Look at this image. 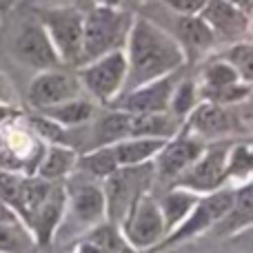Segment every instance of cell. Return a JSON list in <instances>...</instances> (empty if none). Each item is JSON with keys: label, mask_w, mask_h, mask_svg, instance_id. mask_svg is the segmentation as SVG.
I'll return each instance as SVG.
<instances>
[{"label": "cell", "mask_w": 253, "mask_h": 253, "mask_svg": "<svg viewBox=\"0 0 253 253\" xmlns=\"http://www.w3.org/2000/svg\"><path fill=\"white\" fill-rule=\"evenodd\" d=\"M207 142L200 138V135L191 133V131L182 129L173 135V138L167 140V144L156 153L153 158V171L160 175L162 180H169V182H175L189 167L196 162V158L205 151Z\"/></svg>", "instance_id": "cell-9"}, {"label": "cell", "mask_w": 253, "mask_h": 253, "mask_svg": "<svg viewBox=\"0 0 253 253\" xmlns=\"http://www.w3.org/2000/svg\"><path fill=\"white\" fill-rule=\"evenodd\" d=\"M229 2L238 4V7H240V9H242V11L251 13V0H229Z\"/></svg>", "instance_id": "cell-30"}, {"label": "cell", "mask_w": 253, "mask_h": 253, "mask_svg": "<svg viewBox=\"0 0 253 253\" xmlns=\"http://www.w3.org/2000/svg\"><path fill=\"white\" fill-rule=\"evenodd\" d=\"M83 93L84 89L80 84L78 76L67 74V71H60L58 67H53V69H42L34 76L27 98H29V105L38 111L44 109V107H53L58 102L78 98Z\"/></svg>", "instance_id": "cell-11"}, {"label": "cell", "mask_w": 253, "mask_h": 253, "mask_svg": "<svg viewBox=\"0 0 253 253\" xmlns=\"http://www.w3.org/2000/svg\"><path fill=\"white\" fill-rule=\"evenodd\" d=\"M198 198H200V193L173 184V187H171V191H167L165 198H162V200H158V202H160L162 218H165L167 233H169L173 227H178V224L187 218V213L193 209V205L198 202Z\"/></svg>", "instance_id": "cell-21"}, {"label": "cell", "mask_w": 253, "mask_h": 253, "mask_svg": "<svg viewBox=\"0 0 253 253\" xmlns=\"http://www.w3.org/2000/svg\"><path fill=\"white\" fill-rule=\"evenodd\" d=\"M175 29H178L175 40L182 44L187 60H193V58L202 56V53L209 51L215 44L213 31L207 27V22L202 20L198 13L196 16H180Z\"/></svg>", "instance_id": "cell-16"}, {"label": "cell", "mask_w": 253, "mask_h": 253, "mask_svg": "<svg viewBox=\"0 0 253 253\" xmlns=\"http://www.w3.org/2000/svg\"><path fill=\"white\" fill-rule=\"evenodd\" d=\"M182 129L200 135L205 142L213 140H227L231 133L240 129V116L229 105H218V102L200 100L196 109L187 116L182 123Z\"/></svg>", "instance_id": "cell-10"}, {"label": "cell", "mask_w": 253, "mask_h": 253, "mask_svg": "<svg viewBox=\"0 0 253 253\" xmlns=\"http://www.w3.org/2000/svg\"><path fill=\"white\" fill-rule=\"evenodd\" d=\"M129 111L116 109L111 107L107 114L98 118L93 125V144L91 147H100V144H114L129 135Z\"/></svg>", "instance_id": "cell-22"}, {"label": "cell", "mask_w": 253, "mask_h": 253, "mask_svg": "<svg viewBox=\"0 0 253 253\" xmlns=\"http://www.w3.org/2000/svg\"><path fill=\"white\" fill-rule=\"evenodd\" d=\"M233 196H236V189H229V187H224V184L209 193H200V198H198V202L193 205V209L187 213V218H184L178 227L171 229L153 251L171 249V247H178L180 242L191 240V238L200 236V233L211 231V227L231 209Z\"/></svg>", "instance_id": "cell-5"}, {"label": "cell", "mask_w": 253, "mask_h": 253, "mask_svg": "<svg viewBox=\"0 0 253 253\" xmlns=\"http://www.w3.org/2000/svg\"><path fill=\"white\" fill-rule=\"evenodd\" d=\"M198 16L213 31L215 40H242L249 36L251 13L242 11L238 4L229 0H207Z\"/></svg>", "instance_id": "cell-14"}, {"label": "cell", "mask_w": 253, "mask_h": 253, "mask_svg": "<svg viewBox=\"0 0 253 253\" xmlns=\"http://www.w3.org/2000/svg\"><path fill=\"white\" fill-rule=\"evenodd\" d=\"M231 142L229 140H213L207 142L205 151L196 158L191 167L175 180L173 184L191 189L196 193H209L224 184V165Z\"/></svg>", "instance_id": "cell-8"}, {"label": "cell", "mask_w": 253, "mask_h": 253, "mask_svg": "<svg viewBox=\"0 0 253 253\" xmlns=\"http://www.w3.org/2000/svg\"><path fill=\"white\" fill-rule=\"evenodd\" d=\"M38 2L47 4V7H53V4H76V7H80L83 0H38Z\"/></svg>", "instance_id": "cell-29"}, {"label": "cell", "mask_w": 253, "mask_h": 253, "mask_svg": "<svg viewBox=\"0 0 253 253\" xmlns=\"http://www.w3.org/2000/svg\"><path fill=\"white\" fill-rule=\"evenodd\" d=\"M253 171V153L249 142H233L227 153V165H224V182L236 180V182H249Z\"/></svg>", "instance_id": "cell-24"}, {"label": "cell", "mask_w": 253, "mask_h": 253, "mask_svg": "<svg viewBox=\"0 0 253 253\" xmlns=\"http://www.w3.org/2000/svg\"><path fill=\"white\" fill-rule=\"evenodd\" d=\"M200 102V93H198V83L193 78H178L171 89L169 96V114L178 118L180 123L187 120V116L196 109Z\"/></svg>", "instance_id": "cell-23"}, {"label": "cell", "mask_w": 253, "mask_h": 253, "mask_svg": "<svg viewBox=\"0 0 253 253\" xmlns=\"http://www.w3.org/2000/svg\"><path fill=\"white\" fill-rule=\"evenodd\" d=\"M93 4H107V7H120L123 0H91Z\"/></svg>", "instance_id": "cell-31"}, {"label": "cell", "mask_w": 253, "mask_h": 253, "mask_svg": "<svg viewBox=\"0 0 253 253\" xmlns=\"http://www.w3.org/2000/svg\"><path fill=\"white\" fill-rule=\"evenodd\" d=\"M34 247V236L20 220H0V251H29Z\"/></svg>", "instance_id": "cell-25"}, {"label": "cell", "mask_w": 253, "mask_h": 253, "mask_svg": "<svg viewBox=\"0 0 253 253\" xmlns=\"http://www.w3.org/2000/svg\"><path fill=\"white\" fill-rule=\"evenodd\" d=\"M169 138H156V135H126L114 142V151L120 167L144 165L156 158V153L167 144Z\"/></svg>", "instance_id": "cell-18"}, {"label": "cell", "mask_w": 253, "mask_h": 253, "mask_svg": "<svg viewBox=\"0 0 253 253\" xmlns=\"http://www.w3.org/2000/svg\"><path fill=\"white\" fill-rule=\"evenodd\" d=\"M131 13L120 7L93 4L83 16V62L107 51L123 49L131 27ZM80 62V65H83Z\"/></svg>", "instance_id": "cell-2"}, {"label": "cell", "mask_w": 253, "mask_h": 253, "mask_svg": "<svg viewBox=\"0 0 253 253\" xmlns=\"http://www.w3.org/2000/svg\"><path fill=\"white\" fill-rule=\"evenodd\" d=\"M160 2H165L169 9H173L178 16H196L205 7L207 0H160Z\"/></svg>", "instance_id": "cell-27"}, {"label": "cell", "mask_w": 253, "mask_h": 253, "mask_svg": "<svg viewBox=\"0 0 253 253\" xmlns=\"http://www.w3.org/2000/svg\"><path fill=\"white\" fill-rule=\"evenodd\" d=\"M83 16L84 11L76 4H40L36 9V18L44 27L62 65L83 62Z\"/></svg>", "instance_id": "cell-4"}, {"label": "cell", "mask_w": 253, "mask_h": 253, "mask_svg": "<svg viewBox=\"0 0 253 253\" xmlns=\"http://www.w3.org/2000/svg\"><path fill=\"white\" fill-rule=\"evenodd\" d=\"M125 56L126 80L123 91L180 71L187 65L184 49L175 40V36L144 16L131 18V27L125 42Z\"/></svg>", "instance_id": "cell-1"}, {"label": "cell", "mask_w": 253, "mask_h": 253, "mask_svg": "<svg viewBox=\"0 0 253 253\" xmlns=\"http://www.w3.org/2000/svg\"><path fill=\"white\" fill-rule=\"evenodd\" d=\"M178 80V71L156 78L151 83L138 84L133 89L123 91L109 107L129 111V114H156V111H169V96Z\"/></svg>", "instance_id": "cell-13"}, {"label": "cell", "mask_w": 253, "mask_h": 253, "mask_svg": "<svg viewBox=\"0 0 253 253\" xmlns=\"http://www.w3.org/2000/svg\"><path fill=\"white\" fill-rule=\"evenodd\" d=\"M13 100H16V91H13L9 78L2 74V71H0V102H4V105H11Z\"/></svg>", "instance_id": "cell-28"}, {"label": "cell", "mask_w": 253, "mask_h": 253, "mask_svg": "<svg viewBox=\"0 0 253 253\" xmlns=\"http://www.w3.org/2000/svg\"><path fill=\"white\" fill-rule=\"evenodd\" d=\"M69 184H65V211L58 227L67 224L71 231H78V236H83L93 224L107 220L105 191L93 178L76 169L74 173H69Z\"/></svg>", "instance_id": "cell-3"}, {"label": "cell", "mask_w": 253, "mask_h": 253, "mask_svg": "<svg viewBox=\"0 0 253 253\" xmlns=\"http://www.w3.org/2000/svg\"><path fill=\"white\" fill-rule=\"evenodd\" d=\"M76 251H91V253H123L131 251L126 245L123 231L116 222L102 220V222L93 224L91 229L78 238V245L74 247Z\"/></svg>", "instance_id": "cell-15"}, {"label": "cell", "mask_w": 253, "mask_h": 253, "mask_svg": "<svg viewBox=\"0 0 253 253\" xmlns=\"http://www.w3.org/2000/svg\"><path fill=\"white\" fill-rule=\"evenodd\" d=\"M118 158H116L114 144H100V147H91L89 151L78 153L76 160V171L89 175L93 180H105L118 169Z\"/></svg>", "instance_id": "cell-20"}, {"label": "cell", "mask_w": 253, "mask_h": 253, "mask_svg": "<svg viewBox=\"0 0 253 253\" xmlns=\"http://www.w3.org/2000/svg\"><path fill=\"white\" fill-rule=\"evenodd\" d=\"M13 51H16L18 60L29 65L36 71L53 69V67L62 65L60 56L53 49L51 40H49L47 31L40 25L38 18L22 22L20 31H18L16 40H13Z\"/></svg>", "instance_id": "cell-12"}, {"label": "cell", "mask_w": 253, "mask_h": 253, "mask_svg": "<svg viewBox=\"0 0 253 253\" xmlns=\"http://www.w3.org/2000/svg\"><path fill=\"white\" fill-rule=\"evenodd\" d=\"M76 160H78V151L69 144H58V142H49L44 147L42 156L38 160L36 173L44 180H67L69 173H74L76 169Z\"/></svg>", "instance_id": "cell-17"}, {"label": "cell", "mask_w": 253, "mask_h": 253, "mask_svg": "<svg viewBox=\"0 0 253 253\" xmlns=\"http://www.w3.org/2000/svg\"><path fill=\"white\" fill-rule=\"evenodd\" d=\"M78 80L93 100L109 107L120 96L126 80L125 47L83 62V67L78 69Z\"/></svg>", "instance_id": "cell-7"}, {"label": "cell", "mask_w": 253, "mask_h": 253, "mask_svg": "<svg viewBox=\"0 0 253 253\" xmlns=\"http://www.w3.org/2000/svg\"><path fill=\"white\" fill-rule=\"evenodd\" d=\"M118 227L131 251H153L167 236L160 202L149 191H142L131 202Z\"/></svg>", "instance_id": "cell-6"}, {"label": "cell", "mask_w": 253, "mask_h": 253, "mask_svg": "<svg viewBox=\"0 0 253 253\" xmlns=\"http://www.w3.org/2000/svg\"><path fill=\"white\" fill-rule=\"evenodd\" d=\"M38 114L51 118L53 123L69 126V129H78V126H84L93 120V114H96V105L87 98L78 96L71 98V100L58 102L53 107H44V109H38Z\"/></svg>", "instance_id": "cell-19"}, {"label": "cell", "mask_w": 253, "mask_h": 253, "mask_svg": "<svg viewBox=\"0 0 253 253\" xmlns=\"http://www.w3.org/2000/svg\"><path fill=\"white\" fill-rule=\"evenodd\" d=\"M224 60L238 71V76H240L245 83H251L253 80V49H251L249 40H245V38L236 40V42L231 44V49L227 51Z\"/></svg>", "instance_id": "cell-26"}]
</instances>
